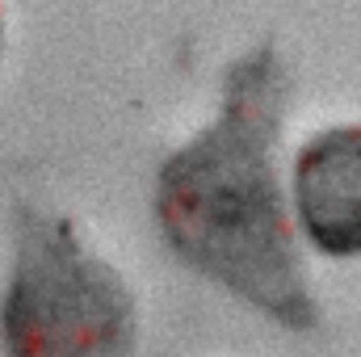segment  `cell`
<instances>
[{"instance_id": "6da1fadb", "label": "cell", "mask_w": 361, "mask_h": 357, "mask_svg": "<svg viewBox=\"0 0 361 357\" xmlns=\"http://www.w3.org/2000/svg\"><path fill=\"white\" fill-rule=\"evenodd\" d=\"M286 92L290 80L273 47L244 55L227 76L219 118L164 160L156 214L180 261L286 328H315L319 298L273 160Z\"/></svg>"}, {"instance_id": "7a4b0ae2", "label": "cell", "mask_w": 361, "mask_h": 357, "mask_svg": "<svg viewBox=\"0 0 361 357\" xmlns=\"http://www.w3.org/2000/svg\"><path fill=\"white\" fill-rule=\"evenodd\" d=\"M0 337L8 357H130L139 341L135 294L76 240L72 223L34 214L21 227Z\"/></svg>"}, {"instance_id": "3957f363", "label": "cell", "mask_w": 361, "mask_h": 357, "mask_svg": "<svg viewBox=\"0 0 361 357\" xmlns=\"http://www.w3.org/2000/svg\"><path fill=\"white\" fill-rule=\"evenodd\" d=\"M302 236L324 257H361V126L311 135L294 160Z\"/></svg>"}, {"instance_id": "277c9868", "label": "cell", "mask_w": 361, "mask_h": 357, "mask_svg": "<svg viewBox=\"0 0 361 357\" xmlns=\"http://www.w3.org/2000/svg\"><path fill=\"white\" fill-rule=\"evenodd\" d=\"M0 51H4V13H0Z\"/></svg>"}]
</instances>
